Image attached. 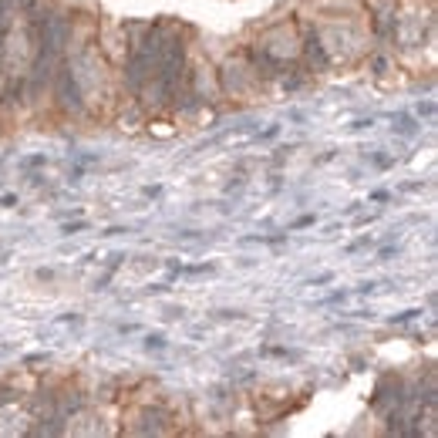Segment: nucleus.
Returning a JSON list of instances; mask_svg holds the SVG:
<instances>
[{
    "label": "nucleus",
    "instance_id": "f257e3e1",
    "mask_svg": "<svg viewBox=\"0 0 438 438\" xmlns=\"http://www.w3.org/2000/svg\"><path fill=\"white\" fill-rule=\"evenodd\" d=\"M54 98H57V108L61 111H81V104H84V95H81V77H77L75 64H57V71H54Z\"/></svg>",
    "mask_w": 438,
    "mask_h": 438
},
{
    "label": "nucleus",
    "instance_id": "f03ea898",
    "mask_svg": "<svg viewBox=\"0 0 438 438\" xmlns=\"http://www.w3.org/2000/svg\"><path fill=\"white\" fill-rule=\"evenodd\" d=\"M14 7H21V10H34L37 7V0H10Z\"/></svg>",
    "mask_w": 438,
    "mask_h": 438
}]
</instances>
